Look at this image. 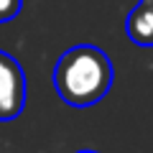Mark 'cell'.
Returning <instances> with one entry per match:
<instances>
[{"label":"cell","instance_id":"3957f363","mask_svg":"<svg viewBox=\"0 0 153 153\" xmlns=\"http://www.w3.org/2000/svg\"><path fill=\"white\" fill-rule=\"evenodd\" d=\"M125 31H128L133 44L143 46V49L153 46V0H140L128 13Z\"/></svg>","mask_w":153,"mask_h":153},{"label":"cell","instance_id":"6da1fadb","mask_svg":"<svg viewBox=\"0 0 153 153\" xmlns=\"http://www.w3.org/2000/svg\"><path fill=\"white\" fill-rule=\"evenodd\" d=\"M112 61L102 49L79 44L64 51L54 66V89L69 107H92L112 87Z\"/></svg>","mask_w":153,"mask_h":153},{"label":"cell","instance_id":"5b68a950","mask_svg":"<svg viewBox=\"0 0 153 153\" xmlns=\"http://www.w3.org/2000/svg\"><path fill=\"white\" fill-rule=\"evenodd\" d=\"M79 153H94V151H79Z\"/></svg>","mask_w":153,"mask_h":153},{"label":"cell","instance_id":"277c9868","mask_svg":"<svg viewBox=\"0 0 153 153\" xmlns=\"http://www.w3.org/2000/svg\"><path fill=\"white\" fill-rule=\"evenodd\" d=\"M23 0H0V23H8L21 13Z\"/></svg>","mask_w":153,"mask_h":153},{"label":"cell","instance_id":"7a4b0ae2","mask_svg":"<svg viewBox=\"0 0 153 153\" xmlns=\"http://www.w3.org/2000/svg\"><path fill=\"white\" fill-rule=\"evenodd\" d=\"M26 105V74L10 54L0 51V120L21 115Z\"/></svg>","mask_w":153,"mask_h":153}]
</instances>
